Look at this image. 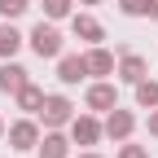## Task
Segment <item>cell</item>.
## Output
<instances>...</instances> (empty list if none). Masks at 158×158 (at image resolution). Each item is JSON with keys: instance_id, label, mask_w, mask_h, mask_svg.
<instances>
[{"instance_id": "7", "label": "cell", "mask_w": 158, "mask_h": 158, "mask_svg": "<svg viewBox=\"0 0 158 158\" xmlns=\"http://www.w3.org/2000/svg\"><path fill=\"white\" fill-rule=\"evenodd\" d=\"M88 66H92V70H110V53H92Z\"/></svg>"}, {"instance_id": "10", "label": "cell", "mask_w": 158, "mask_h": 158, "mask_svg": "<svg viewBox=\"0 0 158 158\" xmlns=\"http://www.w3.org/2000/svg\"><path fill=\"white\" fill-rule=\"evenodd\" d=\"M141 101H145V106L158 101V84H141Z\"/></svg>"}, {"instance_id": "11", "label": "cell", "mask_w": 158, "mask_h": 158, "mask_svg": "<svg viewBox=\"0 0 158 158\" xmlns=\"http://www.w3.org/2000/svg\"><path fill=\"white\" fill-rule=\"evenodd\" d=\"M0 9H5V13H22L27 0H0Z\"/></svg>"}, {"instance_id": "1", "label": "cell", "mask_w": 158, "mask_h": 158, "mask_svg": "<svg viewBox=\"0 0 158 158\" xmlns=\"http://www.w3.org/2000/svg\"><path fill=\"white\" fill-rule=\"evenodd\" d=\"M35 53H40V57H53V53H57V31L40 27V31H35Z\"/></svg>"}, {"instance_id": "8", "label": "cell", "mask_w": 158, "mask_h": 158, "mask_svg": "<svg viewBox=\"0 0 158 158\" xmlns=\"http://www.w3.org/2000/svg\"><path fill=\"white\" fill-rule=\"evenodd\" d=\"M18 48V35L13 31H0V53H13Z\"/></svg>"}, {"instance_id": "13", "label": "cell", "mask_w": 158, "mask_h": 158, "mask_svg": "<svg viewBox=\"0 0 158 158\" xmlns=\"http://www.w3.org/2000/svg\"><path fill=\"white\" fill-rule=\"evenodd\" d=\"M123 75H127V79H141V62H136V57H127V66H123Z\"/></svg>"}, {"instance_id": "12", "label": "cell", "mask_w": 158, "mask_h": 158, "mask_svg": "<svg viewBox=\"0 0 158 158\" xmlns=\"http://www.w3.org/2000/svg\"><path fill=\"white\" fill-rule=\"evenodd\" d=\"M75 136H79V141H92L97 127H92V123H79V127H75Z\"/></svg>"}, {"instance_id": "14", "label": "cell", "mask_w": 158, "mask_h": 158, "mask_svg": "<svg viewBox=\"0 0 158 158\" xmlns=\"http://www.w3.org/2000/svg\"><path fill=\"white\" fill-rule=\"evenodd\" d=\"M22 106H40V92L35 88H22Z\"/></svg>"}, {"instance_id": "15", "label": "cell", "mask_w": 158, "mask_h": 158, "mask_svg": "<svg viewBox=\"0 0 158 158\" xmlns=\"http://www.w3.org/2000/svg\"><path fill=\"white\" fill-rule=\"evenodd\" d=\"M154 132H158V118H154Z\"/></svg>"}, {"instance_id": "6", "label": "cell", "mask_w": 158, "mask_h": 158, "mask_svg": "<svg viewBox=\"0 0 158 158\" xmlns=\"http://www.w3.org/2000/svg\"><path fill=\"white\" fill-rule=\"evenodd\" d=\"M75 31H79V35H88V40H97V35H101V31H97V22H88V18H79V22H75Z\"/></svg>"}, {"instance_id": "5", "label": "cell", "mask_w": 158, "mask_h": 158, "mask_svg": "<svg viewBox=\"0 0 158 158\" xmlns=\"http://www.w3.org/2000/svg\"><path fill=\"white\" fill-rule=\"evenodd\" d=\"M88 101H92V106H110V101H114V92H110V88H92Z\"/></svg>"}, {"instance_id": "2", "label": "cell", "mask_w": 158, "mask_h": 158, "mask_svg": "<svg viewBox=\"0 0 158 158\" xmlns=\"http://www.w3.org/2000/svg\"><path fill=\"white\" fill-rule=\"evenodd\" d=\"M84 70H88V62H79V57H66V62H62V79H66V84H75Z\"/></svg>"}, {"instance_id": "3", "label": "cell", "mask_w": 158, "mask_h": 158, "mask_svg": "<svg viewBox=\"0 0 158 158\" xmlns=\"http://www.w3.org/2000/svg\"><path fill=\"white\" fill-rule=\"evenodd\" d=\"M0 88H22V70H18V66H5V70H0Z\"/></svg>"}, {"instance_id": "4", "label": "cell", "mask_w": 158, "mask_h": 158, "mask_svg": "<svg viewBox=\"0 0 158 158\" xmlns=\"http://www.w3.org/2000/svg\"><path fill=\"white\" fill-rule=\"evenodd\" d=\"M13 141H18V149H27V145L35 141V132H31V127L22 123V127H13Z\"/></svg>"}, {"instance_id": "9", "label": "cell", "mask_w": 158, "mask_h": 158, "mask_svg": "<svg viewBox=\"0 0 158 158\" xmlns=\"http://www.w3.org/2000/svg\"><path fill=\"white\" fill-rule=\"evenodd\" d=\"M48 118L62 123V118H66V101H48Z\"/></svg>"}]
</instances>
